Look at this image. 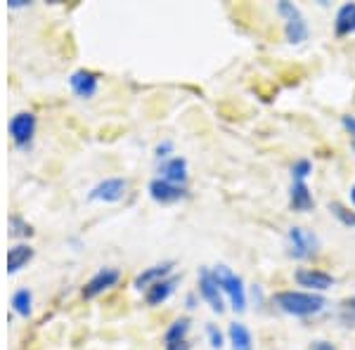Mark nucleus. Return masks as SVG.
Wrapping results in <instances>:
<instances>
[{"instance_id":"obj_1","label":"nucleus","mask_w":355,"mask_h":350,"mask_svg":"<svg viewBox=\"0 0 355 350\" xmlns=\"http://www.w3.org/2000/svg\"><path fill=\"white\" fill-rule=\"evenodd\" d=\"M275 306L294 317H311V315L322 313L327 298L322 294H313V291H279L275 294Z\"/></svg>"},{"instance_id":"obj_2","label":"nucleus","mask_w":355,"mask_h":350,"mask_svg":"<svg viewBox=\"0 0 355 350\" xmlns=\"http://www.w3.org/2000/svg\"><path fill=\"white\" fill-rule=\"evenodd\" d=\"M214 277H216V282H218L220 291L227 296V301H230L234 313H244L246 310V289H244L242 277L234 274L227 265H216Z\"/></svg>"},{"instance_id":"obj_3","label":"nucleus","mask_w":355,"mask_h":350,"mask_svg":"<svg viewBox=\"0 0 355 350\" xmlns=\"http://www.w3.org/2000/svg\"><path fill=\"white\" fill-rule=\"evenodd\" d=\"M277 12L284 19V36L291 45H299L308 38V24H306V17L294 3L289 0H279L277 3Z\"/></svg>"},{"instance_id":"obj_4","label":"nucleus","mask_w":355,"mask_h":350,"mask_svg":"<svg viewBox=\"0 0 355 350\" xmlns=\"http://www.w3.org/2000/svg\"><path fill=\"white\" fill-rule=\"evenodd\" d=\"M318 237H315L313 232H308L306 227H289L287 232V251L291 258H296V261H306V258H311L315 251H318Z\"/></svg>"},{"instance_id":"obj_5","label":"nucleus","mask_w":355,"mask_h":350,"mask_svg":"<svg viewBox=\"0 0 355 350\" xmlns=\"http://www.w3.org/2000/svg\"><path fill=\"white\" fill-rule=\"evenodd\" d=\"M10 137L19 149H26L33 142V135H36V116L31 112H17L12 119H10Z\"/></svg>"},{"instance_id":"obj_6","label":"nucleus","mask_w":355,"mask_h":350,"mask_svg":"<svg viewBox=\"0 0 355 350\" xmlns=\"http://www.w3.org/2000/svg\"><path fill=\"white\" fill-rule=\"evenodd\" d=\"M125 189H128V182L123 177H105V180H100L90 189L88 199L102 204H116L125 197Z\"/></svg>"},{"instance_id":"obj_7","label":"nucleus","mask_w":355,"mask_h":350,"mask_svg":"<svg viewBox=\"0 0 355 350\" xmlns=\"http://www.w3.org/2000/svg\"><path fill=\"white\" fill-rule=\"evenodd\" d=\"M199 296L209 303V308L214 310V313H218V315L225 313L223 291H220V286H218V282H216V277H214V270L199 268Z\"/></svg>"},{"instance_id":"obj_8","label":"nucleus","mask_w":355,"mask_h":350,"mask_svg":"<svg viewBox=\"0 0 355 350\" xmlns=\"http://www.w3.org/2000/svg\"><path fill=\"white\" fill-rule=\"evenodd\" d=\"M296 284L303 286L306 291H313V294H322V291H329L334 286V277L322 270H313V268H301L296 270L294 274Z\"/></svg>"},{"instance_id":"obj_9","label":"nucleus","mask_w":355,"mask_h":350,"mask_svg":"<svg viewBox=\"0 0 355 350\" xmlns=\"http://www.w3.org/2000/svg\"><path fill=\"white\" fill-rule=\"evenodd\" d=\"M119 279H121V272H119L116 268H100L93 277L85 282L81 294H83V298H97L100 294H105L107 289H112Z\"/></svg>"},{"instance_id":"obj_10","label":"nucleus","mask_w":355,"mask_h":350,"mask_svg":"<svg viewBox=\"0 0 355 350\" xmlns=\"http://www.w3.org/2000/svg\"><path fill=\"white\" fill-rule=\"evenodd\" d=\"M147 189H150V197L157 204H175L180 199H185L187 194L185 185H173V182L162 180V177H154Z\"/></svg>"},{"instance_id":"obj_11","label":"nucleus","mask_w":355,"mask_h":350,"mask_svg":"<svg viewBox=\"0 0 355 350\" xmlns=\"http://www.w3.org/2000/svg\"><path fill=\"white\" fill-rule=\"evenodd\" d=\"M171 272H173V261H164V263H157V265H152V268H145L140 274L135 277V289H150L152 284H157V282H162V279L166 277H171Z\"/></svg>"},{"instance_id":"obj_12","label":"nucleus","mask_w":355,"mask_h":350,"mask_svg":"<svg viewBox=\"0 0 355 350\" xmlns=\"http://www.w3.org/2000/svg\"><path fill=\"white\" fill-rule=\"evenodd\" d=\"M69 85H71L73 95L81 97V100H90L97 93V76L88 69H78V71L71 73L69 78Z\"/></svg>"},{"instance_id":"obj_13","label":"nucleus","mask_w":355,"mask_h":350,"mask_svg":"<svg viewBox=\"0 0 355 350\" xmlns=\"http://www.w3.org/2000/svg\"><path fill=\"white\" fill-rule=\"evenodd\" d=\"M159 177L168 180L173 185H185L187 182V161L182 157H171L159 164Z\"/></svg>"},{"instance_id":"obj_14","label":"nucleus","mask_w":355,"mask_h":350,"mask_svg":"<svg viewBox=\"0 0 355 350\" xmlns=\"http://www.w3.org/2000/svg\"><path fill=\"white\" fill-rule=\"evenodd\" d=\"M178 282H180L178 277H166V279H162V282L152 284L150 289L145 291V303H147V306H152V308L162 306V303H166L171 296L175 294Z\"/></svg>"},{"instance_id":"obj_15","label":"nucleus","mask_w":355,"mask_h":350,"mask_svg":"<svg viewBox=\"0 0 355 350\" xmlns=\"http://www.w3.org/2000/svg\"><path fill=\"white\" fill-rule=\"evenodd\" d=\"M289 206H291V211H296V213H308V211L315 206L313 194H311V189H308L306 182H291Z\"/></svg>"},{"instance_id":"obj_16","label":"nucleus","mask_w":355,"mask_h":350,"mask_svg":"<svg viewBox=\"0 0 355 350\" xmlns=\"http://www.w3.org/2000/svg\"><path fill=\"white\" fill-rule=\"evenodd\" d=\"M227 341L232 350H254V338H251L249 326L242 322H232L227 326Z\"/></svg>"},{"instance_id":"obj_17","label":"nucleus","mask_w":355,"mask_h":350,"mask_svg":"<svg viewBox=\"0 0 355 350\" xmlns=\"http://www.w3.org/2000/svg\"><path fill=\"white\" fill-rule=\"evenodd\" d=\"M334 31L336 36H351V33H355V3H346L339 8L334 19Z\"/></svg>"},{"instance_id":"obj_18","label":"nucleus","mask_w":355,"mask_h":350,"mask_svg":"<svg viewBox=\"0 0 355 350\" xmlns=\"http://www.w3.org/2000/svg\"><path fill=\"white\" fill-rule=\"evenodd\" d=\"M33 258V249L28 244H17L8 251V272L15 274Z\"/></svg>"},{"instance_id":"obj_19","label":"nucleus","mask_w":355,"mask_h":350,"mask_svg":"<svg viewBox=\"0 0 355 350\" xmlns=\"http://www.w3.org/2000/svg\"><path fill=\"white\" fill-rule=\"evenodd\" d=\"M190 317H178L173 324L166 329L164 334V343H171V341H185L187 334H190Z\"/></svg>"},{"instance_id":"obj_20","label":"nucleus","mask_w":355,"mask_h":350,"mask_svg":"<svg viewBox=\"0 0 355 350\" xmlns=\"http://www.w3.org/2000/svg\"><path fill=\"white\" fill-rule=\"evenodd\" d=\"M31 306H33V296L28 289H17L12 294V310L19 317H28L31 315Z\"/></svg>"},{"instance_id":"obj_21","label":"nucleus","mask_w":355,"mask_h":350,"mask_svg":"<svg viewBox=\"0 0 355 350\" xmlns=\"http://www.w3.org/2000/svg\"><path fill=\"white\" fill-rule=\"evenodd\" d=\"M339 320L346 329H355V296L343 298L339 303Z\"/></svg>"},{"instance_id":"obj_22","label":"nucleus","mask_w":355,"mask_h":350,"mask_svg":"<svg viewBox=\"0 0 355 350\" xmlns=\"http://www.w3.org/2000/svg\"><path fill=\"white\" fill-rule=\"evenodd\" d=\"M329 213L336 218V220L341 222V225H346V227H355V211L351 209H346L343 204L339 202H331L329 204Z\"/></svg>"},{"instance_id":"obj_23","label":"nucleus","mask_w":355,"mask_h":350,"mask_svg":"<svg viewBox=\"0 0 355 350\" xmlns=\"http://www.w3.org/2000/svg\"><path fill=\"white\" fill-rule=\"evenodd\" d=\"M313 173V164L308 161V159H299V161H294L291 166V177H294V182H306V177Z\"/></svg>"},{"instance_id":"obj_24","label":"nucleus","mask_w":355,"mask_h":350,"mask_svg":"<svg viewBox=\"0 0 355 350\" xmlns=\"http://www.w3.org/2000/svg\"><path fill=\"white\" fill-rule=\"evenodd\" d=\"M10 234H12V237H31L33 229L28 222L21 220L19 216H12L10 218Z\"/></svg>"},{"instance_id":"obj_25","label":"nucleus","mask_w":355,"mask_h":350,"mask_svg":"<svg viewBox=\"0 0 355 350\" xmlns=\"http://www.w3.org/2000/svg\"><path fill=\"white\" fill-rule=\"evenodd\" d=\"M206 336H209V343L214 350H220L223 346H225V338H223V331L218 329L216 324H209L206 326Z\"/></svg>"},{"instance_id":"obj_26","label":"nucleus","mask_w":355,"mask_h":350,"mask_svg":"<svg viewBox=\"0 0 355 350\" xmlns=\"http://www.w3.org/2000/svg\"><path fill=\"white\" fill-rule=\"evenodd\" d=\"M341 125L346 128V133H348V140H351V149L355 152V116H341Z\"/></svg>"},{"instance_id":"obj_27","label":"nucleus","mask_w":355,"mask_h":350,"mask_svg":"<svg viewBox=\"0 0 355 350\" xmlns=\"http://www.w3.org/2000/svg\"><path fill=\"white\" fill-rule=\"evenodd\" d=\"M171 152H173V142H171V140L159 142L157 149H154V154H157L159 161H166V159H171Z\"/></svg>"},{"instance_id":"obj_28","label":"nucleus","mask_w":355,"mask_h":350,"mask_svg":"<svg viewBox=\"0 0 355 350\" xmlns=\"http://www.w3.org/2000/svg\"><path fill=\"white\" fill-rule=\"evenodd\" d=\"M192 346L187 343V338L185 341H171V343H164V350H190Z\"/></svg>"},{"instance_id":"obj_29","label":"nucleus","mask_w":355,"mask_h":350,"mask_svg":"<svg viewBox=\"0 0 355 350\" xmlns=\"http://www.w3.org/2000/svg\"><path fill=\"white\" fill-rule=\"evenodd\" d=\"M26 0H10V3H8V8L10 10H19V8H26Z\"/></svg>"},{"instance_id":"obj_30","label":"nucleus","mask_w":355,"mask_h":350,"mask_svg":"<svg viewBox=\"0 0 355 350\" xmlns=\"http://www.w3.org/2000/svg\"><path fill=\"white\" fill-rule=\"evenodd\" d=\"M313 350H336L334 346H331V343H327V341H318L313 346Z\"/></svg>"},{"instance_id":"obj_31","label":"nucleus","mask_w":355,"mask_h":350,"mask_svg":"<svg viewBox=\"0 0 355 350\" xmlns=\"http://www.w3.org/2000/svg\"><path fill=\"white\" fill-rule=\"evenodd\" d=\"M187 308H194V296H187Z\"/></svg>"},{"instance_id":"obj_32","label":"nucleus","mask_w":355,"mask_h":350,"mask_svg":"<svg viewBox=\"0 0 355 350\" xmlns=\"http://www.w3.org/2000/svg\"><path fill=\"white\" fill-rule=\"evenodd\" d=\"M351 202H353V206H355V185L351 187Z\"/></svg>"}]
</instances>
